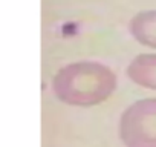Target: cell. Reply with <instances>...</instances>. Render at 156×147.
<instances>
[{"instance_id": "obj_1", "label": "cell", "mask_w": 156, "mask_h": 147, "mask_svg": "<svg viewBox=\"0 0 156 147\" xmlns=\"http://www.w3.org/2000/svg\"><path fill=\"white\" fill-rule=\"evenodd\" d=\"M116 89L115 72L98 61L81 60L61 67L52 80L55 97L69 106L92 107L104 103Z\"/></svg>"}, {"instance_id": "obj_2", "label": "cell", "mask_w": 156, "mask_h": 147, "mask_svg": "<svg viewBox=\"0 0 156 147\" xmlns=\"http://www.w3.org/2000/svg\"><path fill=\"white\" fill-rule=\"evenodd\" d=\"M118 132L126 147H156V98L132 103L119 118Z\"/></svg>"}, {"instance_id": "obj_3", "label": "cell", "mask_w": 156, "mask_h": 147, "mask_svg": "<svg viewBox=\"0 0 156 147\" xmlns=\"http://www.w3.org/2000/svg\"><path fill=\"white\" fill-rule=\"evenodd\" d=\"M126 74L135 84L156 91V54L136 55L129 63Z\"/></svg>"}, {"instance_id": "obj_4", "label": "cell", "mask_w": 156, "mask_h": 147, "mask_svg": "<svg viewBox=\"0 0 156 147\" xmlns=\"http://www.w3.org/2000/svg\"><path fill=\"white\" fill-rule=\"evenodd\" d=\"M129 31L139 45L156 49V9L135 14L129 22Z\"/></svg>"}]
</instances>
